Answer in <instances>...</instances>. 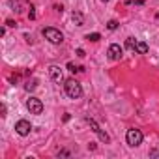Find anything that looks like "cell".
<instances>
[{
    "instance_id": "cell-18",
    "label": "cell",
    "mask_w": 159,
    "mask_h": 159,
    "mask_svg": "<svg viewBox=\"0 0 159 159\" xmlns=\"http://www.w3.org/2000/svg\"><path fill=\"white\" fill-rule=\"evenodd\" d=\"M6 25H8V26H17V23H15L13 19H8V21H6Z\"/></svg>"
},
{
    "instance_id": "cell-11",
    "label": "cell",
    "mask_w": 159,
    "mask_h": 159,
    "mask_svg": "<svg viewBox=\"0 0 159 159\" xmlns=\"http://www.w3.org/2000/svg\"><path fill=\"white\" fill-rule=\"evenodd\" d=\"M125 47H127L129 51H135V47H137V39H135V38H127V39H125Z\"/></svg>"
},
{
    "instance_id": "cell-2",
    "label": "cell",
    "mask_w": 159,
    "mask_h": 159,
    "mask_svg": "<svg viewBox=\"0 0 159 159\" xmlns=\"http://www.w3.org/2000/svg\"><path fill=\"white\" fill-rule=\"evenodd\" d=\"M41 34H43V38H45L47 41H51L52 45H60V43L64 41V34H62L60 30L52 28V26H47V28H43V30H41Z\"/></svg>"
},
{
    "instance_id": "cell-20",
    "label": "cell",
    "mask_w": 159,
    "mask_h": 159,
    "mask_svg": "<svg viewBox=\"0 0 159 159\" xmlns=\"http://www.w3.org/2000/svg\"><path fill=\"white\" fill-rule=\"evenodd\" d=\"M84 54H86V52H84V49H77V56H81V58H83Z\"/></svg>"
},
{
    "instance_id": "cell-12",
    "label": "cell",
    "mask_w": 159,
    "mask_h": 159,
    "mask_svg": "<svg viewBox=\"0 0 159 159\" xmlns=\"http://www.w3.org/2000/svg\"><path fill=\"white\" fill-rule=\"evenodd\" d=\"M36 86H38V81H28V83L25 84V90H26V92H32V90H36Z\"/></svg>"
},
{
    "instance_id": "cell-3",
    "label": "cell",
    "mask_w": 159,
    "mask_h": 159,
    "mask_svg": "<svg viewBox=\"0 0 159 159\" xmlns=\"http://www.w3.org/2000/svg\"><path fill=\"white\" fill-rule=\"evenodd\" d=\"M125 140H127V144H129L131 148H137V146H140V144H142L144 135H142V131H140V129L131 127V129H127V133H125Z\"/></svg>"
},
{
    "instance_id": "cell-1",
    "label": "cell",
    "mask_w": 159,
    "mask_h": 159,
    "mask_svg": "<svg viewBox=\"0 0 159 159\" xmlns=\"http://www.w3.org/2000/svg\"><path fill=\"white\" fill-rule=\"evenodd\" d=\"M64 90H66V94L71 99H79L83 96V86H81L79 81H75V79H67V81L64 83Z\"/></svg>"
},
{
    "instance_id": "cell-8",
    "label": "cell",
    "mask_w": 159,
    "mask_h": 159,
    "mask_svg": "<svg viewBox=\"0 0 159 159\" xmlns=\"http://www.w3.org/2000/svg\"><path fill=\"white\" fill-rule=\"evenodd\" d=\"M15 131H17L21 137H26V135H30L32 125H30V122H28V120H19V122L15 124Z\"/></svg>"
},
{
    "instance_id": "cell-19",
    "label": "cell",
    "mask_w": 159,
    "mask_h": 159,
    "mask_svg": "<svg viewBox=\"0 0 159 159\" xmlns=\"http://www.w3.org/2000/svg\"><path fill=\"white\" fill-rule=\"evenodd\" d=\"M58 155H60V157H69V152H67V150H62Z\"/></svg>"
},
{
    "instance_id": "cell-5",
    "label": "cell",
    "mask_w": 159,
    "mask_h": 159,
    "mask_svg": "<svg viewBox=\"0 0 159 159\" xmlns=\"http://www.w3.org/2000/svg\"><path fill=\"white\" fill-rule=\"evenodd\" d=\"M26 109L30 111V114H41L43 112V103L38 98H28L26 99Z\"/></svg>"
},
{
    "instance_id": "cell-16",
    "label": "cell",
    "mask_w": 159,
    "mask_h": 159,
    "mask_svg": "<svg viewBox=\"0 0 159 159\" xmlns=\"http://www.w3.org/2000/svg\"><path fill=\"white\" fill-rule=\"evenodd\" d=\"M28 19H30V21L36 19V11H34V6H32V4H30V8H28Z\"/></svg>"
},
{
    "instance_id": "cell-10",
    "label": "cell",
    "mask_w": 159,
    "mask_h": 159,
    "mask_svg": "<svg viewBox=\"0 0 159 159\" xmlns=\"http://www.w3.org/2000/svg\"><path fill=\"white\" fill-rule=\"evenodd\" d=\"M150 51V47L144 43V41H137V47H135V52H139V54H146Z\"/></svg>"
},
{
    "instance_id": "cell-4",
    "label": "cell",
    "mask_w": 159,
    "mask_h": 159,
    "mask_svg": "<svg viewBox=\"0 0 159 159\" xmlns=\"http://www.w3.org/2000/svg\"><path fill=\"white\" fill-rule=\"evenodd\" d=\"M86 124L92 127V131H94V133L99 137V140H101V142H105V144H109V142H111V137H109V135H107V133H105L101 127H99V124H98L94 118H90V116H88V118H86Z\"/></svg>"
},
{
    "instance_id": "cell-14",
    "label": "cell",
    "mask_w": 159,
    "mask_h": 159,
    "mask_svg": "<svg viewBox=\"0 0 159 159\" xmlns=\"http://www.w3.org/2000/svg\"><path fill=\"white\" fill-rule=\"evenodd\" d=\"M118 26H120V23H118V21H114V19L107 23V28H109V30H116Z\"/></svg>"
},
{
    "instance_id": "cell-22",
    "label": "cell",
    "mask_w": 159,
    "mask_h": 159,
    "mask_svg": "<svg viewBox=\"0 0 159 159\" xmlns=\"http://www.w3.org/2000/svg\"><path fill=\"white\" fill-rule=\"evenodd\" d=\"M157 19H159V11H157Z\"/></svg>"
},
{
    "instance_id": "cell-15",
    "label": "cell",
    "mask_w": 159,
    "mask_h": 159,
    "mask_svg": "<svg viewBox=\"0 0 159 159\" xmlns=\"http://www.w3.org/2000/svg\"><path fill=\"white\" fill-rule=\"evenodd\" d=\"M67 69H69V71H71V73H77V71H83V69H81V67H77V66H75V64H73V62H69V64H67Z\"/></svg>"
},
{
    "instance_id": "cell-7",
    "label": "cell",
    "mask_w": 159,
    "mask_h": 159,
    "mask_svg": "<svg viewBox=\"0 0 159 159\" xmlns=\"http://www.w3.org/2000/svg\"><path fill=\"white\" fill-rule=\"evenodd\" d=\"M107 54H109V58L111 60H122V56H124V49L118 45V43H112L111 47H109V51H107Z\"/></svg>"
},
{
    "instance_id": "cell-9",
    "label": "cell",
    "mask_w": 159,
    "mask_h": 159,
    "mask_svg": "<svg viewBox=\"0 0 159 159\" xmlns=\"http://www.w3.org/2000/svg\"><path fill=\"white\" fill-rule=\"evenodd\" d=\"M71 19H73V23H75L77 26H83V23H84V17H83V13H81V11H73Z\"/></svg>"
},
{
    "instance_id": "cell-6",
    "label": "cell",
    "mask_w": 159,
    "mask_h": 159,
    "mask_svg": "<svg viewBox=\"0 0 159 159\" xmlns=\"http://www.w3.org/2000/svg\"><path fill=\"white\" fill-rule=\"evenodd\" d=\"M49 75H51V79H52L54 84L66 83V81H64V73H62V69H60L58 66H51V67H49Z\"/></svg>"
},
{
    "instance_id": "cell-17",
    "label": "cell",
    "mask_w": 159,
    "mask_h": 159,
    "mask_svg": "<svg viewBox=\"0 0 159 159\" xmlns=\"http://www.w3.org/2000/svg\"><path fill=\"white\" fill-rule=\"evenodd\" d=\"M8 2H10V6H11L15 11H19V2H17V0H8Z\"/></svg>"
},
{
    "instance_id": "cell-13",
    "label": "cell",
    "mask_w": 159,
    "mask_h": 159,
    "mask_svg": "<svg viewBox=\"0 0 159 159\" xmlns=\"http://www.w3.org/2000/svg\"><path fill=\"white\" fill-rule=\"evenodd\" d=\"M86 39H88V41H99V39H101V34H98V32L88 34V36H86Z\"/></svg>"
},
{
    "instance_id": "cell-21",
    "label": "cell",
    "mask_w": 159,
    "mask_h": 159,
    "mask_svg": "<svg viewBox=\"0 0 159 159\" xmlns=\"http://www.w3.org/2000/svg\"><path fill=\"white\" fill-rule=\"evenodd\" d=\"M101 2H109V0H101Z\"/></svg>"
}]
</instances>
